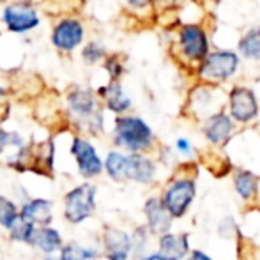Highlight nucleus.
<instances>
[{"label": "nucleus", "mask_w": 260, "mask_h": 260, "mask_svg": "<svg viewBox=\"0 0 260 260\" xmlns=\"http://www.w3.org/2000/svg\"><path fill=\"white\" fill-rule=\"evenodd\" d=\"M66 108L71 124L80 133L92 137L103 133V110L96 92L85 87H73L66 96Z\"/></svg>", "instance_id": "obj_1"}, {"label": "nucleus", "mask_w": 260, "mask_h": 260, "mask_svg": "<svg viewBox=\"0 0 260 260\" xmlns=\"http://www.w3.org/2000/svg\"><path fill=\"white\" fill-rule=\"evenodd\" d=\"M113 145L129 154H142L154 142V133L151 126L142 117L120 115L113 122Z\"/></svg>", "instance_id": "obj_2"}, {"label": "nucleus", "mask_w": 260, "mask_h": 260, "mask_svg": "<svg viewBox=\"0 0 260 260\" xmlns=\"http://www.w3.org/2000/svg\"><path fill=\"white\" fill-rule=\"evenodd\" d=\"M98 186L90 181H83L64 193L62 216L69 225H82L94 216L98 209Z\"/></svg>", "instance_id": "obj_3"}, {"label": "nucleus", "mask_w": 260, "mask_h": 260, "mask_svg": "<svg viewBox=\"0 0 260 260\" xmlns=\"http://www.w3.org/2000/svg\"><path fill=\"white\" fill-rule=\"evenodd\" d=\"M69 154L75 159L78 175L83 181H90L103 175V157L100 156L96 145L82 135H75L69 144Z\"/></svg>", "instance_id": "obj_4"}, {"label": "nucleus", "mask_w": 260, "mask_h": 260, "mask_svg": "<svg viewBox=\"0 0 260 260\" xmlns=\"http://www.w3.org/2000/svg\"><path fill=\"white\" fill-rule=\"evenodd\" d=\"M0 161L6 167L16 170L18 174L27 172L28 144L20 133L0 127Z\"/></svg>", "instance_id": "obj_5"}, {"label": "nucleus", "mask_w": 260, "mask_h": 260, "mask_svg": "<svg viewBox=\"0 0 260 260\" xmlns=\"http://www.w3.org/2000/svg\"><path fill=\"white\" fill-rule=\"evenodd\" d=\"M195 193L197 189L193 179H175L172 184H168V188L165 189L163 197L159 200L168 214L172 216V219L182 218L191 206Z\"/></svg>", "instance_id": "obj_6"}, {"label": "nucleus", "mask_w": 260, "mask_h": 260, "mask_svg": "<svg viewBox=\"0 0 260 260\" xmlns=\"http://www.w3.org/2000/svg\"><path fill=\"white\" fill-rule=\"evenodd\" d=\"M239 68V57L230 50H219V52L207 53L200 66V76L209 82H225L232 75H236Z\"/></svg>", "instance_id": "obj_7"}, {"label": "nucleus", "mask_w": 260, "mask_h": 260, "mask_svg": "<svg viewBox=\"0 0 260 260\" xmlns=\"http://www.w3.org/2000/svg\"><path fill=\"white\" fill-rule=\"evenodd\" d=\"M2 21L6 28L13 34H25L39 27L41 16L34 6H27L23 2H11L4 7Z\"/></svg>", "instance_id": "obj_8"}, {"label": "nucleus", "mask_w": 260, "mask_h": 260, "mask_svg": "<svg viewBox=\"0 0 260 260\" xmlns=\"http://www.w3.org/2000/svg\"><path fill=\"white\" fill-rule=\"evenodd\" d=\"M83 39H85V28L78 18H60L52 30V45L60 53H73L82 45Z\"/></svg>", "instance_id": "obj_9"}, {"label": "nucleus", "mask_w": 260, "mask_h": 260, "mask_svg": "<svg viewBox=\"0 0 260 260\" xmlns=\"http://www.w3.org/2000/svg\"><path fill=\"white\" fill-rule=\"evenodd\" d=\"M100 253L105 260H129L133 253L131 236L119 226L106 225L100 237Z\"/></svg>", "instance_id": "obj_10"}, {"label": "nucleus", "mask_w": 260, "mask_h": 260, "mask_svg": "<svg viewBox=\"0 0 260 260\" xmlns=\"http://www.w3.org/2000/svg\"><path fill=\"white\" fill-rule=\"evenodd\" d=\"M53 159L55 145L52 138L39 142V144H28L27 172L43 175V177H53Z\"/></svg>", "instance_id": "obj_11"}, {"label": "nucleus", "mask_w": 260, "mask_h": 260, "mask_svg": "<svg viewBox=\"0 0 260 260\" xmlns=\"http://www.w3.org/2000/svg\"><path fill=\"white\" fill-rule=\"evenodd\" d=\"M230 115L237 122H250L257 117L258 113V103L255 92L246 87H234L230 90Z\"/></svg>", "instance_id": "obj_12"}, {"label": "nucleus", "mask_w": 260, "mask_h": 260, "mask_svg": "<svg viewBox=\"0 0 260 260\" xmlns=\"http://www.w3.org/2000/svg\"><path fill=\"white\" fill-rule=\"evenodd\" d=\"M181 50L191 60H204L209 53L207 36L199 25H184L179 34Z\"/></svg>", "instance_id": "obj_13"}, {"label": "nucleus", "mask_w": 260, "mask_h": 260, "mask_svg": "<svg viewBox=\"0 0 260 260\" xmlns=\"http://www.w3.org/2000/svg\"><path fill=\"white\" fill-rule=\"evenodd\" d=\"M20 218L34 226H48L53 221V202L43 197H30L20 204Z\"/></svg>", "instance_id": "obj_14"}, {"label": "nucleus", "mask_w": 260, "mask_h": 260, "mask_svg": "<svg viewBox=\"0 0 260 260\" xmlns=\"http://www.w3.org/2000/svg\"><path fill=\"white\" fill-rule=\"evenodd\" d=\"M156 177V165L144 154H126L124 161V182L133 181L138 184H151Z\"/></svg>", "instance_id": "obj_15"}, {"label": "nucleus", "mask_w": 260, "mask_h": 260, "mask_svg": "<svg viewBox=\"0 0 260 260\" xmlns=\"http://www.w3.org/2000/svg\"><path fill=\"white\" fill-rule=\"evenodd\" d=\"M28 246L34 248L36 251H39L43 257H53V255L58 253L60 248L64 246V237H62V234L52 225L38 226Z\"/></svg>", "instance_id": "obj_16"}, {"label": "nucleus", "mask_w": 260, "mask_h": 260, "mask_svg": "<svg viewBox=\"0 0 260 260\" xmlns=\"http://www.w3.org/2000/svg\"><path fill=\"white\" fill-rule=\"evenodd\" d=\"M144 214L147 219V230L149 234H156V236H163L170 230L172 226V216L163 207L161 200L157 197H151L145 200L144 204Z\"/></svg>", "instance_id": "obj_17"}, {"label": "nucleus", "mask_w": 260, "mask_h": 260, "mask_svg": "<svg viewBox=\"0 0 260 260\" xmlns=\"http://www.w3.org/2000/svg\"><path fill=\"white\" fill-rule=\"evenodd\" d=\"M157 244V255L163 260H182L189 251V236L167 232L159 236Z\"/></svg>", "instance_id": "obj_18"}, {"label": "nucleus", "mask_w": 260, "mask_h": 260, "mask_svg": "<svg viewBox=\"0 0 260 260\" xmlns=\"http://www.w3.org/2000/svg\"><path fill=\"white\" fill-rule=\"evenodd\" d=\"M96 96L98 100H103L106 108L110 112L117 113V115H122L124 112H127L131 108V100L126 96V92H124L119 82H110L108 85L100 87Z\"/></svg>", "instance_id": "obj_19"}, {"label": "nucleus", "mask_w": 260, "mask_h": 260, "mask_svg": "<svg viewBox=\"0 0 260 260\" xmlns=\"http://www.w3.org/2000/svg\"><path fill=\"white\" fill-rule=\"evenodd\" d=\"M232 131H234L232 119L223 112H218V113H214V115H211L206 120V124H204V135H206L207 140L214 145L223 144V142L232 135Z\"/></svg>", "instance_id": "obj_20"}, {"label": "nucleus", "mask_w": 260, "mask_h": 260, "mask_svg": "<svg viewBox=\"0 0 260 260\" xmlns=\"http://www.w3.org/2000/svg\"><path fill=\"white\" fill-rule=\"evenodd\" d=\"M101 257L100 250L94 246H83L78 241H69L58 251V260H98Z\"/></svg>", "instance_id": "obj_21"}, {"label": "nucleus", "mask_w": 260, "mask_h": 260, "mask_svg": "<svg viewBox=\"0 0 260 260\" xmlns=\"http://www.w3.org/2000/svg\"><path fill=\"white\" fill-rule=\"evenodd\" d=\"M234 186H236V191L239 193V197L243 200H253L258 189V179H257V175L251 174V172L241 170L236 174Z\"/></svg>", "instance_id": "obj_22"}, {"label": "nucleus", "mask_w": 260, "mask_h": 260, "mask_svg": "<svg viewBox=\"0 0 260 260\" xmlns=\"http://www.w3.org/2000/svg\"><path fill=\"white\" fill-rule=\"evenodd\" d=\"M20 218V204L0 193V229L9 230Z\"/></svg>", "instance_id": "obj_23"}, {"label": "nucleus", "mask_w": 260, "mask_h": 260, "mask_svg": "<svg viewBox=\"0 0 260 260\" xmlns=\"http://www.w3.org/2000/svg\"><path fill=\"white\" fill-rule=\"evenodd\" d=\"M239 52L246 58L260 60V27L251 28L239 41Z\"/></svg>", "instance_id": "obj_24"}, {"label": "nucleus", "mask_w": 260, "mask_h": 260, "mask_svg": "<svg viewBox=\"0 0 260 260\" xmlns=\"http://www.w3.org/2000/svg\"><path fill=\"white\" fill-rule=\"evenodd\" d=\"M36 229L38 226H34L32 223H27L25 219L18 218L16 221H14V225L11 226L9 230H7V234H9V239L13 241V243H20V244H30L32 241V236H34Z\"/></svg>", "instance_id": "obj_25"}, {"label": "nucleus", "mask_w": 260, "mask_h": 260, "mask_svg": "<svg viewBox=\"0 0 260 260\" xmlns=\"http://www.w3.org/2000/svg\"><path fill=\"white\" fill-rule=\"evenodd\" d=\"M105 55H106L105 48L96 41L87 43V45L83 46V50H82V58L87 62V64H98V62L103 60Z\"/></svg>", "instance_id": "obj_26"}, {"label": "nucleus", "mask_w": 260, "mask_h": 260, "mask_svg": "<svg viewBox=\"0 0 260 260\" xmlns=\"http://www.w3.org/2000/svg\"><path fill=\"white\" fill-rule=\"evenodd\" d=\"M147 241H149L147 226H138V229H135V232L131 234V246H133V253L138 255V258L142 257V251L147 248Z\"/></svg>", "instance_id": "obj_27"}, {"label": "nucleus", "mask_w": 260, "mask_h": 260, "mask_svg": "<svg viewBox=\"0 0 260 260\" xmlns=\"http://www.w3.org/2000/svg\"><path fill=\"white\" fill-rule=\"evenodd\" d=\"M105 69H106V73L110 75V80H112V82H117V80L120 78V75L124 73L122 64H120V60L115 57V55H112V57L106 58Z\"/></svg>", "instance_id": "obj_28"}, {"label": "nucleus", "mask_w": 260, "mask_h": 260, "mask_svg": "<svg viewBox=\"0 0 260 260\" xmlns=\"http://www.w3.org/2000/svg\"><path fill=\"white\" fill-rule=\"evenodd\" d=\"M175 147H177V151L181 152V154H189V152H191V145H189V142L186 140V138H179V140L175 142Z\"/></svg>", "instance_id": "obj_29"}, {"label": "nucleus", "mask_w": 260, "mask_h": 260, "mask_svg": "<svg viewBox=\"0 0 260 260\" xmlns=\"http://www.w3.org/2000/svg\"><path fill=\"white\" fill-rule=\"evenodd\" d=\"M188 260H214V258H211L207 253H204V251L195 250V251H191V255H189Z\"/></svg>", "instance_id": "obj_30"}, {"label": "nucleus", "mask_w": 260, "mask_h": 260, "mask_svg": "<svg viewBox=\"0 0 260 260\" xmlns=\"http://www.w3.org/2000/svg\"><path fill=\"white\" fill-rule=\"evenodd\" d=\"M127 4L131 7H135V9H144V7H147L151 4V0H127Z\"/></svg>", "instance_id": "obj_31"}, {"label": "nucleus", "mask_w": 260, "mask_h": 260, "mask_svg": "<svg viewBox=\"0 0 260 260\" xmlns=\"http://www.w3.org/2000/svg\"><path fill=\"white\" fill-rule=\"evenodd\" d=\"M138 260H163L157 253H152V255H144V257H140Z\"/></svg>", "instance_id": "obj_32"}, {"label": "nucleus", "mask_w": 260, "mask_h": 260, "mask_svg": "<svg viewBox=\"0 0 260 260\" xmlns=\"http://www.w3.org/2000/svg\"><path fill=\"white\" fill-rule=\"evenodd\" d=\"M4 96H6V87H2V85H0V100H2Z\"/></svg>", "instance_id": "obj_33"}, {"label": "nucleus", "mask_w": 260, "mask_h": 260, "mask_svg": "<svg viewBox=\"0 0 260 260\" xmlns=\"http://www.w3.org/2000/svg\"><path fill=\"white\" fill-rule=\"evenodd\" d=\"M41 260H58L57 257H43Z\"/></svg>", "instance_id": "obj_34"}, {"label": "nucleus", "mask_w": 260, "mask_h": 260, "mask_svg": "<svg viewBox=\"0 0 260 260\" xmlns=\"http://www.w3.org/2000/svg\"><path fill=\"white\" fill-rule=\"evenodd\" d=\"M0 2H4V4H7V2H9V0H0Z\"/></svg>", "instance_id": "obj_35"}]
</instances>
